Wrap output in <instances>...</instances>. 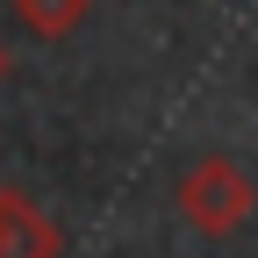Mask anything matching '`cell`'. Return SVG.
I'll return each mask as SVG.
<instances>
[{
    "label": "cell",
    "instance_id": "obj_2",
    "mask_svg": "<svg viewBox=\"0 0 258 258\" xmlns=\"http://www.w3.org/2000/svg\"><path fill=\"white\" fill-rule=\"evenodd\" d=\"M57 251H64L57 222L29 201V194L0 186V258H57Z\"/></svg>",
    "mask_w": 258,
    "mask_h": 258
},
{
    "label": "cell",
    "instance_id": "obj_4",
    "mask_svg": "<svg viewBox=\"0 0 258 258\" xmlns=\"http://www.w3.org/2000/svg\"><path fill=\"white\" fill-rule=\"evenodd\" d=\"M0 79H8V50H0Z\"/></svg>",
    "mask_w": 258,
    "mask_h": 258
},
{
    "label": "cell",
    "instance_id": "obj_3",
    "mask_svg": "<svg viewBox=\"0 0 258 258\" xmlns=\"http://www.w3.org/2000/svg\"><path fill=\"white\" fill-rule=\"evenodd\" d=\"M8 8H15V22L29 29V36L57 43V36H72V29L86 22V8H93V0H8Z\"/></svg>",
    "mask_w": 258,
    "mask_h": 258
},
{
    "label": "cell",
    "instance_id": "obj_1",
    "mask_svg": "<svg viewBox=\"0 0 258 258\" xmlns=\"http://www.w3.org/2000/svg\"><path fill=\"white\" fill-rule=\"evenodd\" d=\"M172 201H179V215H186L201 237H230V230H244V222H251L258 186H251V172L237 165L230 151H208V158H194V165L179 172Z\"/></svg>",
    "mask_w": 258,
    "mask_h": 258
}]
</instances>
